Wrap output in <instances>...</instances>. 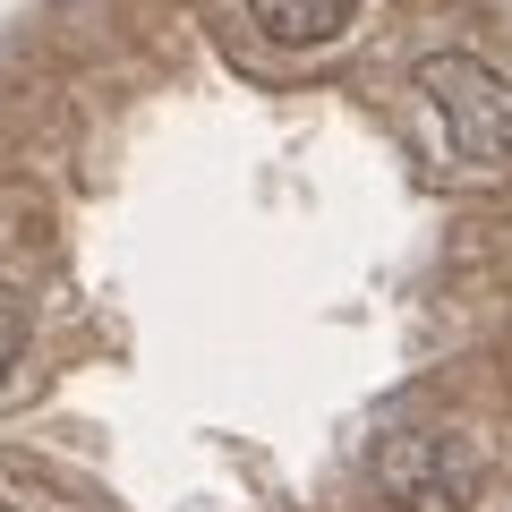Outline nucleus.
<instances>
[{"instance_id":"39448f33","label":"nucleus","mask_w":512,"mask_h":512,"mask_svg":"<svg viewBox=\"0 0 512 512\" xmlns=\"http://www.w3.org/2000/svg\"><path fill=\"white\" fill-rule=\"evenodd\" d=\"M0 512H9V504H0Z\"/></svg>"},{"instance_id":"f03ea898","label":"nucleus","mask_w":512,"mask_h":512,"mask_svg":"<svg viewBox=\"0 0 512 512\" xmlns=\"http://www.w3.org/2000/svg\"><path fill=\"white\" fill-rule=\"evenodd\" d=\"M478 470H487V453L453 419H402V427H384L376 453H367V478H376V495L393 512H470Z\"/></svg>"},{"instance_id":"20e7f679","label":"nucleus","mask_w":512,"mask_h":512,"mask_svg":"<svg viewBox=\"0 0 512 512\" xmlns=\"http://www.w3.org/2000/svg\"><path fill=\"white\" fill-rule=\"evenodd\" d=\"M26 342H35V316H26V299L0 282V384L18 376V359H26Z\"/></svg>"},{"instance_id":"7ed1b4c3","label":"nucleus","mask_w":512,"mask_h":512,"mask_svg":"<svg viewBox=\"0 0 512 512\" xmlns=\"http://www.w3.org/2000/svg\"><path fill=\"white\" fill-rule=\"evenodd\" d=\"M248 18L265 43H282V52H325V43H342V26L359 18V0H248Z\"/></svg>"},{"instance_id":"f257e3e1","label":"nucleus","mask_w":512,"mask_h":512,"mask_svg":"<svg viewBox=\"0 0 512 512\" xmlns=\"http://www.w3.org/2000/svg\"><path fill=\"white\" fill-rule=\"evenodd\" d=\"M419 103H427V120H436L444 154L461 171H478V180L512 171V86H504V69H487L478 52H436V60H419Z\"/></svg>"}]
</instances>
